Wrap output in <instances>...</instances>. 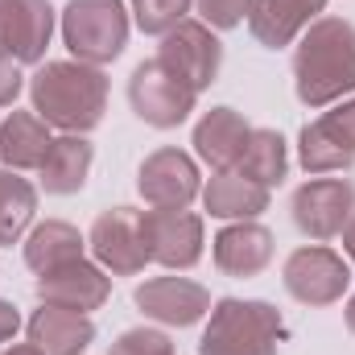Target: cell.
Masks as SVG:
<instances>
[{"label":"cell","instance_id":"cell-3","mask_svg":"<svg viewBox=\"0 0 355 355\" xmlns=\"http://www.w3.org/2000/svg\"><path fill=\"white\" fill-rule=\"evenodd\" d=\"M281 314L268 302H240L223 297L211 310L198 355H277L281 343Z\"/></svg>","mask_w":355,"mask_h":355},{"label":"cell","instance_id":"cell-14","mask_svg":"<svg viewBox=\"0 0 355 355\" xmlns=\"http://www.w3.org/2000/svg\"><path fill=\"white\" fill-rule=\"evenodd\" d=\"M107 293H112V281L95 265H87L83 257L42 272V281H37L42 306H58V310H75V314H87L95 306H103Z\"/></svg>","mask_w":355,"mask_h":355},{"label":"cell","instance_id":"cell-2","mask_svg":"<svg viewBox=\"0 0 355 355\" xmlns=\"http://www.w3.org/2000/svg\"><path fill=\"white\" fill-rule=\"evenodd\" d=\"M29 95H33V112L62 132H87L103 120L107 107V79L99 67L91 62H46L33 79H29Z\"/></svg>","mask_w":355,"mask_h":355},{"label":"cell","instance_id":"cell-26","mask_svg":"<svg viewBox=\"0 0 355 355\" xmlns=\"http://www.w3.org/2000/svg\"><path fill=\"white\" fill-rule=\"evenodd\" d=\"M194 0H132V12H137V25L145 33H170L174 25L186 21Z\"/></svg>","mask_w":355,"mask_h":355},{"label":"cell","instance_id":"cell-5","mask_svg":"<svg viewBox=\"0 0 355 355\" xmlns=\"http://www.w3.org/2000/svg\"><path fill=\"white\" fill-rule=\"evenodd\" d=\"M194 99H198V91L190 87L186 79H178L162 58L141 62L132 71V79H128V103H132V112L145 124H153V128H178L194 112Z\"/></svg>","mask_w":355,"mask_h":355},{"label":"cell","instance_id":"cell-15","mask_svg":"<svg viewBox=\"0 0 355 355\" xmlns=\"http://www.w3.org/2000/svg\"><path fill=\"white\" fill-rule=\"evenodd\" d=\"M137 306L157 322L190 327L202 314H211V293L198 281H186V277H153L137 289Z\"/></svg>","mask_w":355,"mask_h":355},{"label":"cell","instance_id":"cell-12","mask_svg":"<svg viewBox=\"0 0 355 355\" xmlns=\"http://www.w3.org/2000/svg\"><path fill=\"white\" fill-rule=\"evenodd\" d=\"M54 33L50 0H0V54L12 62H37Z\"/></svg>","mask_w":355,"mask_h":355},{"label":"cell","instance_id":"cell-1","mask_svg":"<svg viewBox=\"0 0 355 355\" xmlns=\"http://www.w3.org/2000/svg\"><path fill=\"white\" fill-rule=\"evenodd\" d=\"M293 79L306 107H327L355 91V25H347L343 17L314 21L297 42Z\"/></svg>","mask_w":355,"mask_h":355},{"label":"cell","instance_id":"cell-33","mask_svg":"<svg viewBox=\"0 0 355 355\" xmlns=\"http://www.w3.org/2000/svg\"><path fill=\"white\" fill-rule=\"evenodd\" d=\"M347 331H352V335H355V297H352V302H347Z\"/></svg>","mask_w":355,"mask_h":355},{"label":"cell","instance_id":"cell-28","mask_svg":"<svg viewBox=\"0 0 355 355\" xmlns=\"http://www.w3.org/2000/svg\"><path fill=\"white\" fill-rule=\"evenodd\" d=\"M248 8H252V0H198L202 21L215 25V29H232V25H240V21L248 17Z\"/></svg>","mask_w":355,"mask_h":355},{"label":"cell","instance_id":"cell-4","mask_svg":"<svg viewBox=\"0 0 355 355\" xmlns=\"http://www.w3.org/2000/svg\"><path fill=\"white\" fill-rule=\"evenodd\" d=\"M62 42L79 62H112L128 42V12L120 0H71L62 12Z\"/></svg>","mask_w":355,"mask_h":355},{"label":"cell","instance_id":"cell-6","mask_svg":"<svg viewBox=\"0 0 355 355\" xmlns=\"http://www.w3.org/2000/svg\"><path fill=\"white\" fill-rule=\"evenodd\" d=\"M297 157H302L306 174L352 170V162H355V99H343L339 107H331L327 116H318L314 124L302 128Z\"/></svg>","mask_w":355,"mask_h":355},{"label":"cell","instance_id":"cell-16","mask_svg":"<svg viewBox=\"0 0 355 355\" xmlns=\"http://www.w3.org/2000/svg\"><path fill=\"white\" fill-rule=\"evenodd\" d=\"M248 137H252V124H248L240 112L215 107V112H207V116L198 120V128H194V149H198V157H202L207 166H215V174H219V170H236V166H240V157H244V149H248Z\"/></svg>","mask_w":355,"mask_h":355},{"label":"cell","instance_id":"cell-29","mask_svg":"<svg viewBox=\"0 0 355 355\" xmlns=\"http://www.w3.org/2000/svg\"><path fill=\"white\" fill-rule=\"evenodd\" d=\"M21 95V71H17V62L12 58H4L0 54V107L4 103H12Z\"/></svg>","mask_w":355,"mask_h":355},{"label":"cell","instance_id":"cell-7","mask_svg":"<svg viewBox=\"0 0 355 355\" xmlns=\"http://www.w3.org/2000/svg\"><path fill=\"white\" fill-rule=\"evenodd\" d=\"M141 232H145L149 261L166 268H190L202 257V219L190 215L186 207L141 211Z\"/></svg>","mask_w":355,"mask_h":355},{"label":"cell","instance_id":"cell-30","mask_svg":"<svg viewBox=\"0 0 355 355\" xmlns=\"http://www.w3.org/2000/svg\"><path fill=\"white\" fill-rule=\"evenodd\" d=\"M17 327H21L17 306H12V302H0V343H8V339L17 335Z\"/></svg>","mask_w":355,"mask_h":355},{"label":"cell","instance_id":"cell-21","mask_svg":"<svg viewBox=\"0 0 355 355\" xmlns=\"http://www.w3.org/2000/svg\"><path fill=\"white\" fill-rule=\"evenodd\" d=\"M202 202L219 219H252L268 207V186L236 174V170H219L211 178V186L202 190Z\"/></svg>","mask_w":355,"mask_h":355},{"label":"cell","instance_id":"cell-23","mask_svg":"<svg viewBox=\"0 0 355 355\" xmlns=\"http://www.w3.org/2000/svg\"><path fill=\"white\" fill-rule=\"evenodd\" d=\"M83 257V236L71 223H42L25 240V265L33 272H50L58 265H71Z\"/></svg>","mask_w":355,"mask_h":355},{"label":"cell","instance_id":"cell-18","mask_svg":"<svg viewBox=\"0 0 355 355\" xmlns=\"http://www.w3.org/2000/svg\"><path fill=\"white\" fill-rule=\"evenodd\" d=\"M95 339L87 314L75 310H58V306H42L29 318V343L42 355H83Z\"/></svg>","mask_w":355,"mask_h":355},{"label":"cell","instance_id":"cell-9","mask_svg":"<svg viewBox=\"0 0 355 355\" xmlns=\"http://www.w3.org/2000/svg\"><path fill=\"white\" fill-rule=\"evenodd\" d=\"M355 211V186L347 178H314L293 194V223L310 240H331L347 227Z\"/></svg>","mask_w":355,"mask_h":355},{"label":"cell","instance_id":"cell-11","mask_svg":"<svg viewBox=\"0 0 355 355\" xmlns=\"http://www.w3.org/2000/svg\"><path fill=\"white\" fill-rule=\"evenodd\" d=\"M352 272L343 265V257H335L331 248H297L285 261V289L306 302V306H331L343 297Z\"/></svg>","mask_w":355,"mask_h":355},{"label":"cell","instance_id":"cell-27","mask_svg":"<svg viewBox=\"0 0 355 355\" xmlns=\"http://www.w3.org/2000/svg\"><path fill=\"white\" fill-rule=\"evenodd\" d=\"M112 355H174V343L162 335V331H124L116 343H112Z\"/></svg>","mask_w":355,"mask_h":355},{"label":"cell","instance_id":"cell-31","mask_svg":"<svg viewBox=\"0 0 355 355\" xmlns=\"http://www.w3.org/2000/svg\"><path fill=\"white\" fill-rule=\"evenodd\" d=\"M343 248H347V257L355 261V211H352V219H347V227H343Z\"/></svg>","mask_w":355,"mask_h":355},{"label":"cell","instance_id":"cell-22","mask_svg":"<svg viewBox=\"0 0 355 355\" xmlns=\"http://www.w3.org/2000/svg\"><path fill=\"white\" fill-rule=\"evenodd\" d=\"M91 141H83L79 132H67L50 145L46 162H42V186L50 194H75L83 182H87L91 170Z\"/></svg>","mask_w":355,"mask_h":355},{"label":"cell","instance_id":"cell-19","mask_svg":"<svg viewBox=\"0 0 355 355\" xmlns=\"http://www.w3.org/2000/svg\"><path fill=\"white\" fill-rule=\"evenodd\" d=\"M322 8H327V0H252L248 25L261 46L277 50V46H289Z\"/></svg>","mask_w":355,"mask_h":355},{"label":"cell","instance_id":"cell-13","mask_svg":"<svg viewBox=\"0 0 355 355\" xmlns=\"http://www.w3.org/2000/svg\"><path fill=\"white\" fill-rule=\"evenodd\" d=\"M137 186H141L149 207H190L202 190L198 166L182 149H157L153 157H145Z\"/></svg>","mask_w":355,"mask_h":355},{"label":"cell","instance_id":"cell-10","mask_svg":"<svg viewBox=\"0 0 355 355\" xmlns=\"http://www.w3.org/2000/svg\"><path fill=\"white\" fill-rule=\"evenodd\" d=\"M157 58L174 71L178 79H186L194 91L211 87L215 75H219V62H223V46L219 37L202 25V21H182L166 33Z\"/></svg>","mask_w":355,"mask_h":355},{"label":"cell","instance_id":"cell-17","mask_svg":"<svg viewBox=\"0 0 355 355\" xmlns=\"http://www.w3.org/2000/svg\"><path fill=\"white\" fill-rule=\"evenodd\" d=\"M272 261V232L261 223H232L215 236V265L227 277H257Z\"/></svg>","mask_w":355,"mask_h":355},{"label":"cell","instance_id":"cell-24","mask_svg":"<svg viewBox=\"0 0 355 355\" xmlns=\"http://www.w3.org/2000/svg\"><path fill=\"white\" fill-rule=\"evenodd\" d=\"M285 166H289V162H285V141H281V132H272V128H252L248 149H244L236 174L252 178V182H261V186H277V182L285 178Z\"/></svg>","mask_w":355,"mask_h":355},{"label":"cell","instance_id":"cell-32","mask_svg":"<svg viewBox=\"0 0 355 355\" xmlns=\"http://www.w3.org/2000/svg\"><path fill=\"white\" fill-rule=\"evenodd\" d=\"M0 355H42L33 343H21V347H8V352H0Z\"/></svg>","mask_w":355,"mask_h":355},{"label":"cell","instance_id":"cell-25","mask_svg":"<svg viewBox=\"0 0 355 355\" xmlns=\"http://www.w3.org/2000/svg\"><path fill=\"white\" fill-rule=\"evenodd\" d=\"M37 207V194L17 170H0V244L21 240Z\"/></svg>","mask_w":355,"mask_h":355},{"label":"cell","instance_id":"cell-20","mask_svg":"<svg viewBox=\"0 0 355 355\" xmlns=\"http://www.w3.org/2000/svg\"><path fill=\"white\" fill-rule=\"evenodd\" d=\"M50 145H54L50 124L37 112H12L0 124V162L8 170H17V174L21 170H42Z\"/></svg>","mask_w":355,"mask_h":355},{"label":"cell","instance_id":"cell-8","mask_svg":"<svg viewBox=\"0 0 355 355\" xmlns=\"http://www.w3.org/2000/svg\"><path fill=\"white\" fill-rule=\"evenodd\" d=\"M87 244H91V252H95V261L107 265L116 277H132V272H141L145 261H149L145 232H141V211H132V207L103 211L91 223Z\"/></svg>","mask_w":355,"mask_h":355}]
</instances>
